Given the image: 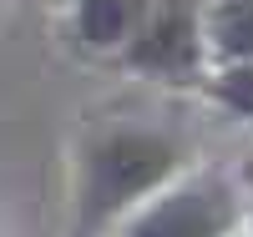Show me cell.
Masks as SVG:
<instances>
[{
    "instance_id": "8992f818",
    "label": "cell",
    "mask_w": 253,
    "mask_h": 237,
    "mask_svg": "<svg viewBox=\"0 0 253 237\" xmlns=\"http://www.w3.org/2000/svg\"><path fill=\"white\" fill-rule=\"evenodd\" d=\"M218 96L233 106V111L253 116V66H233V71H223L218 81Z\"/></svg>"
},
{
    "instance_id": "5b68a950",
    "label": "cell",
    "mask_w": 253,
    "mask_h": 237,
    "mask_svg": "<svg viewBox=\"0 0 253 237\" xmlns=\"http://www.w3.org/2000/svg\"><path fill=\"white\" fill-rule=\"evenodd\" d=\"M213 40L228 56H253V0H218Z\"/></svg>"
},
{
    "instance_id": "3957f363",
    "label": "cell",
    "mask_w": 253,
    "mask_h": 237,
    "mask_svg": "<svg viewBox=\"0 0 253 237\" xmlns=\"http://www.w3.org/2000/svg\"><path fill=\"white\" fill-rule=\"evenodd\" d=\"M203 56L198 40V0H152L137 20L132 66L157 76H193Z\"/></svg>"
},
{
    "instance_id": "7a4b0ae2",
    "label": "cell",
    "mask_w": 253,
    "mask_h": 237,
    "mask_svg": "<svg viewBox=\"0 0 253 237\" xmlns=\"http://www.w3.org/2000/svg\"><path fill=\"white\" fill-rule=\"evenodd\" d=\"M233 222H238L233 192L218 177H203V182L167 192L157 207H147L126 237H223Z\"/></svg>"
},
{
    "instance_id": "277c9868",
    "label": "cell",
    "mask_w": 253,
    "mask_h": 237,
    "mask_svg": "<svg viewBox=\"0 0 253 237\" xmlns=\"http://www.w3.org/2000/svg\"><path fill=\"white\" fill-rule=\"evenodd\" d=\"M142 10H147L142 0H81V35L91 46H112L137 31Z\"/></svg>"
},
{
    "instance_id": "6da1fadb",
    "label": "cell",
    "mask_w": 253,
    "mask_h": 237,
    "mask_svg": "<svg viewBox=\"0 0 253 237\" xmlns=\"http://www.w3.org/2000/svg\"><path fill=\"white\" fill-rule=\"evenodd\" d=\"M177 162V146L167 136L152 132H112L107 141L91 152L86 167V212L101 217V212H117L132 197L152 192Z\"/></svg>"
}]
</instances>
